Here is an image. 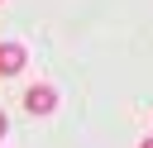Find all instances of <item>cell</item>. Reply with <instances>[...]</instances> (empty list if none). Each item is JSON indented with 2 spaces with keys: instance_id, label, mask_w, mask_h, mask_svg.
Returning a JSON list of instances; mask_svg holds the SVG:
<instances>
[{
  "instance_id": "cell-1",
  "label": "cell",
  "mask_w": 153,
  "mask_h": 148,
  "mask_svg": "<svg viewBox=\"0 0 153 148\" xmlns=\"http://www.w3.org/2000/svg\"><path fill=\"white\" fill-rule=\"evenodd\" d=\"M24 110H29V115H53V110H57V86H48V81L29 86V91H24Z\"/></svg>"
},
{
  "instance_id": "cell-3",
  "label": "cell",
  "mask_w": 153,
  "mask_h": 148,
  "mask_svg": "<svg viewBox=\"0 0 153 148\" xmlns=\"http://www.w3.org/2000/svg\"><path fill=\"white\" fill-rule=\"evenodd\" d=\"M5 134H10V119H5V110H0V138H5Z\"/></svg>"
},
{
  "instance_id": "cell-2",
  "label": "cell",
  "mask_w": 153,
  "mask_h": 148,
  "mask_svg": "<svg viewBox=\"0 0 153 148\" xmlns=\"http://www.w3.org/2000/svg\"><path fill=\"white\" fill-rule=\"evenodd\" d=\"M24 62H29L24 43H0V76H19V72H24Z\"/></svg>"
},
{
  "instance_id": "cell-4",
  "label": "cell",
  "mask_w": 153,
  "mask_h": 148,
  "mask_svg": "<svg viewBox=\"0 0 153 148\" xmlns=\"http://www.w3.org/2000/svg\"><path fill=\"white\" fill-rule=\"evenodd\" d=\"M139 148H153V134H148V138H139Z\"/></svg>"
}]
</instances>
